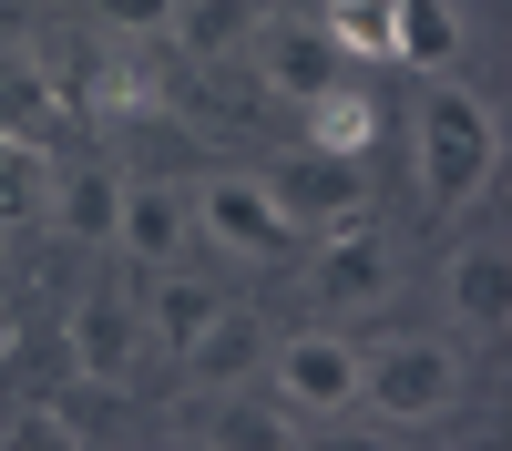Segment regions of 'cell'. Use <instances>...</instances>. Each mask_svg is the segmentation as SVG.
I'll return each instance as SVG.
<instances>
[{
  "instance_id": "19",
  "label": "cell",
  "mask_w": 512,
  "mask_h": 451,
  "mask_svg": "<svg viewBox=\"0 0 512 451\" xmlns=\"http://www.w3.org/2000/svg\"><path fill=\"white\" fill-rule=\"evenodd\" d=\"M93 11H103L113 31H164V11H175V0H93Z\"/></svg>"
},
{
  "instance_id": "9",
  "label": "cell",
  "mask_w": 512,
  "mask_h": 451,
  "mask_svg": "<svg viewBox=\"0 0 512 451\" xmlns=\"http://www.w3.org/2000/svg\"><path fill=\"white\" fill-rule=\"evenodd\" d=\"M175 359H185V380H195V390H236L246 369L267 359V328H256V318H246V308L226 298V308L205 318V328H195V339H185Z\"/></svg>"
},
{
  "instance_id": "18",
  "label": "cell",
  "mask_w": 512,
  "mask_h": 451,
  "mask_svg": "<svg viewBox=\"0 0 512 451\" xmlns=\"http://www.w3.org/2000/svg\"><path fill=\"white\" fill-rule=\"evenodd\" d=\"M41 123H52V82L21 52H0V134H41Z\"/></svg>"
},
{
  "instance_id": "15",
  "label": "cell",
  "mask_w": 512,
  "mask_h": 451,
  "mask_svg": "<svg viewBox=\"0 0 512 451\" xmlns=\"http://www.w3.org/2000/svg\"><path fill=\"white\" fill-rule=\"evenodd\" d=\"M338 41V62H390V31H400V0H328V21Z\"/></svg>"
},
{
  "instance_id": "6",
  "label": "cell",
  "mask_w": 512,
  "mask_h": 451,
  "mask_svg": "<svg viewBox=\"0 0 512 451\" xmlns=\"http://www.w3.org/2000/svg\"><path fill=\"white\" fill-rule=\"evenodd\" d=\"M308 287H318V308H369V298H390V246H379V226L349 216V226L308 236Z\"/></svg>"
},
{
  "instance_id": "4",
  "label": "cell",
  "mask_w": 512,
  "mask_h": 451,
  "mask_svg": "<svg viewBox=\"0 0 512 451\" xmlns=\"http://www.w3.org/2000/svg\"><path fill=\"white\" fill-rule=\"evenodd\" d=\"M267 390L287 421H338V410L359 400V339H328V328H308V339H277L267 359Z\"/></svg>"
},
{
  "instance_id": "20",
  "label": "cell",
  "mask_w": 512,
  "mask_h": 451,
  "mask_svg": "<svg viewBox=\"0 0 512 451\" xmlns=\"http://www.w3.org/2000/svg\"><path fill=\"white\" fill-rule=\"evenodd\" d=\"M0 339H11V318H0Z\"/></svg>"
},
{
  "instance_id": "13",
  "label": "cell",
  "mask_w": 512,
  "mask_h": 451,
  "mask_svg": "<svg viewBox=\"0 0 512 451\" xmlns=\"http://www.w3.org/2000/svg\"><path fill=\"white\" fill-rule=\"evenodd\" d=\"M216 308H226V298H216L205 277H185V267H154V318H144V339L185 349V339H195V328L216 318Z\"/></svg>"
},
{
  "instance_id": "1",
  "label": "cell",
  "mask_w": 512,
  "mask_h": 451,
  "mask_svg": "<svg viewBox=\"0 0 512 451\" xmlns=\"http://www.w3.org/2000/svg\"><path fill=\"white\" fill-rule=\"evenodd\" d=\"M492 154H502L492 103L472 82H431V93H420V195H431L441 216H461V205L492 185Z\"/></svg>"
},
{
  "instance_id": "3",
  "label": "cell",
  "mask_w": 512,
  "mask_h": 451,
  "mask_svg": "<svg viewBox=\"0 0 512 451\" xmlns=\"http://www.w3.org/2000/svg\"><path fill=\"white\" fill-rule=\"evenodd\" d=\"M195 236L216 246V257H246V267H287L297 246H308L287 226V205L267 195V175H205L195 185Z\"/></svg>"
},
{
  "instance_id": "11",
  "label": "cell",
  "mask_w": 512,
  "mask_h": 451,
  "mask_svg": "<svg viewBox=\"0 0 512 451\" xmlns=\"http://www.w3.org/2000/svg\"><path fill=\"white\" fill-rule=\"evenodd\" d=\"M113 205H123L113 164H62V175H52V226L72 246H113Z\"/></svg>"
},
{
  "instance_id": "2",
  "label": "cell",
  "mask_w": 512,
  "mask_h": 451,
  "mask_svg": "<svg viewBox=\"0 0 512 451\" xmlns=\"http://www.w3.org/2000/svg\"><path fill=\"white\" fill-rule=\"evenodd\" d=\"M461 380H472L461 339H379V349H359V400L379 421H441L461 400Z\"/></svg>"
},
{
  "instance_id": "10",
  "label": "cell",
  "mask_w": 512,
  "mask_h": 451,
  "mask_svg": "<svg viewBox=\"0 0 512 451\" xmlns=\"http://www.w3.org/2000/svg\"><path fill=\"white\" fill-rule=\"evenodd\" d=\"M297 144H318V154H369V144H379V103L349 93V82H318V93H297Z\"/></svg>"
},
{
  "instance_id": "14",
  "label": "cell",
  "mask_w": 512,
  "mask_h": 451,
  "mask_svg": "<svg viewBox=\"0 0 512 451\" xmlns=\"http://www.w3.org/2000/svg\"><path fill=\"white\" fill-rule=\"evenodd\" d=\"M267 82H277V93H318V82H338V41H328L318 21L267 31Z\"/></svg>"
},
{
  "instance_id": "12",
  "label": "cell",
  "mask_w": 512,
  "mask_h": 451,
  "mask_svg": "<svg viewBox=\"0 0 512 451\" xmlns=\"http://www.w3.org/2000/svg\"><path fill=\"white\" fill-rule=\"evenodd\" d=\"M164 31H175L195 62H236L246 41H256V0H175Z\"/></svg>"
},
{
  "instance_id": "8",
  "label": "cell",
  "mask_w": 512,
  "mask_h": 451,
  "mask_svg": "<svg viewBox=\"0 0 512 451\" xmlns=\"http://www.w3.org/2000/svg\"><path fill=\"white\" fill-rule=\"evenodd\" d=\"M113 246H123L134 267H185V246H195V195H185V185H123Z\"/></svg>"
},
{
  "instance_id": "17",
  "label": "cell",
  "mask_w": 512,
  "mask_h": 451,
  "mask_svg": "<svg viewBox=\"0 0 512 451\" xmlns=\"http://www.w3.org/2000/svg\"><path fill=\"white\" fill-rule=\"evenodd\" d=\"M461 52V21L441 0H400V31H390V62H451Z\"/></svg>"
},
{
  "instance_id": "7",
  "label": "cell",
  "mask_w": 512,
  "mask_h": 451,
  "mask_svg": "<svg viewBox=\"0 0 512 451\" xmlns=\"http://www.w3.org/2000/svg\"><path fill=\"white\" fill-rule=\"evenodd\" d=\"M134 359H144L134 298H123V287H82V298H72V369L93 390H113V380H134Z\"/></svg>"
},
{
  "instance_id": "5",
  "label": "cell",
  "mask_w": 512,
  "mask_h": 451,
  "mask_svg": "<svg viewBox=\"0 0 512 451\" xmlns=\"http://www.w3.org/2000/svg\"><path fill=\"white\" fill-rule=\"evenodd\" d=\"M267 195L287 205L297 236H328V226L369 216V175H359V154H318V144H297L277 175H267Z\"/></svg>"
},
{
  "instance_id": "16",
  "label": "cell",
  "mask_w": 512,
  "mask_h": 451,
  "mask_svg": "<svg viewBox=\"0 0 512 451\" xmlns=\"http://www.w3.org/2000/svg\"><path fill=\"white\" fill-rule=\"evenodd\" d=\"M502 298H512V277H502V246L492 236L472 246V257H451V308L472 328H502Z\"/></svg>"
}]
</instances>
